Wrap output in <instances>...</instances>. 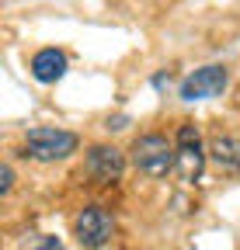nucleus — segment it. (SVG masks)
Listing matches in <instances>:
<instances>
[{"label": "nucleus", "mask_w": 240, "mask_h": 250, "mask_svg": "<svg viewBox=\"0 0 240 250\" xmlns=\"http://www.w3.org/2000/svg\"><path fill=\"white\" fill-rule=\"evenodd\" d=\"M63 73H66V56L59 49H39L32 56V77L39 83H56Z\"/></svg>", "instance_id": "obj_7"}, {"label": "nucleus", "mask_w": 240, "mask_h": 250, "mask_svg": "<svg viewBox=\"0 0 240 250\" xmlns=\"http://www.w3.org/2000/svg\"><path fill=\"white\" fill-rule=\"evenodd\" d=\"M230 83V70L226 66H202L195 73H188L181 80V101H209L219 98Z\"/></svg>", "instance_id": "obj_5"}, {"label": "nucleus", "mask_w": 240, "mask_h": 250, "mask_svg": "<svg viewBox=\"0 0 240 250\" xmlns=\"http://www.w3.org/2000/svg\"><path fill=\"white\" fill-rule=\"evenodd\" d=\"M129 153H132V167L146 177H164L171 167H177V143H171L160 132L139 136Z\"/></svg>", "instance_id": "obj_1"}, {"label": "nucleus", "mask_w": 240, "mask_h": 250, "mask_svg": "<svg viewBox=\"0 0 240 250\" xmlns=\"http://www.w3.org/2000/svg\"><path fill=\"white\" fill-rule=\"evenodd\" d=\"M177 170H181V181L195 184L202 177V167H205V146H202V132L198 125L185 122L177 129Z\"/></svg>", "instance_id": "obj_3"}, {"label": "nucleus", "mask_w": 240, "mask_h": 250, "mask_svg": "<svg viewBox=\"0 0 240 250\" xmlns=\"http://www.w3.org/2000/svg\"><path fill=\"white\" fill-rule=\"evenodd\" d=\"M87 174H91L98 184H115V181H122L126 174V156L122 149H115V146H91L87 149Z\"/></svg>", "instance_id": "obj_6"}, {"label": "nucleus", "mask_w": 240, "mask_h": 250, "mask_svg": "<svg viewBox=\"0 0 240 250\" xmlns=\"http://www.w3.org/2000/svg\"><path fill=\"white\" fill-rule=\"evenodd\" d=\"M14 188V170H11V164H4L0 167V195H7Z\"/></svg>", "instance_id": "obj_9"}, {"label": "nucleus", "mask_w": 240, "mask_h": 250, "mask_svg": "<svg viewBox=\"0 0 240 250\" xmlns=\"http://www.w3.org/2000/svg\"><path fill=\"white\" fill-rule=\"evenodd\" d=\"M209 156L216 160L219 170L240 174V139L237 136H216L213 143H209Z\"/></svg>", "instance_id": "obj_8"}, {"label": "nucleus", "mask_w": 240, "mask_h": 250, "mask_svg": "<svg viewBox=\"0 0 240 250\" xmlns=\"http://www.w3.org/2000/svg\"><path fill=\"white\" fill-rule=\"evenodd\" d=\"M126 125H129V118H122V115H118V118H108V129H126Z\"/></svg>", "instance_id": "obj_11"}, {"label": "nucleus", "mask_w": 240, "mask_h": 250, "mask_svg": "<svg viewBox=\"0 0 240 250\" xmlns=\"http://www.w3.org/2000/svg\"><path fill=\"white\" fill-rule=\"evenodd\" d=\"M80 139L66 129H45V125H39V129H28L24 132V149L32 160L39 164H56V160H66L70 153H77Z\"/></svg>", "instance_id": "obj_2"}, {"label": "nucleus", "mask_w": 240, "mask_h": 250, "mask_svg": "<svg viewBox=\"0 0 240 250\" xmlns=\"http://www.w3.org/2000/svg\"><path fill=\"white\" fill-rule=\"evenodd\" d=\"M153 87H157V90H167V87H171V77H167V73H157V77H153Z\"/></svg>", "instance_id": "obj_10"}, {"label": "nucleus", "mask_w": 240, "mask_h": 250, "mask_svg": "<svg viewBox=\"0 0 240 250\" xmlns=\"http://www.w3.org/2000/svg\"><path fill=\"white\" fill-rule=\"evenodd\" d=\"M73 229H77L80 247L98 250V247H108V243H111V236H115V219H111V212L101 208V205H87V208L77 215Z\"/></svg>", "instance_id": "obj_4"}]
</instances>
